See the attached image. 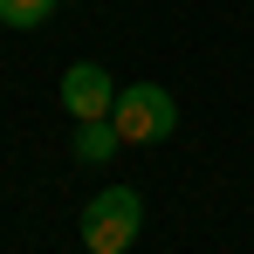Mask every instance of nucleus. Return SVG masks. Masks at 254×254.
I'll list each match as a JSON object with an SVG mask.
<instances>
[{
    "label": "nucleus",
    "mask_w": 254,
    "mask_h": 254,
    "mask_svg": "<svg viewBox=\"0 0 254 254\" xmlns=\"http://www.w3.org/2000/svg\"><path fill=\"white\" fill-rule=\"evenodd\" d=\"M137 227H144L137 186H103V192L83 206V241H89V254H124L130 241H137Z\"/></svg>",
    "instance_id": "nucleus-1"
},
{
    "label": "nucleus",
    "mask_w": 254,
    "mask_h": 254,
    "mask_svg": "<svg viewBox=\"0 0 254 254\" xmlns=\"http://www.w3.org/2000/svg\"><path fill=\"white\" fill-rule=\"evenodd\" d=\"M110 124L124 130V144H158V137L179 130V103H172L158 83H124V89H117Z\"/></svg>",
    "instance_id": "nucleus-2"
},
{
    "label": "nucleus",
    "mask_w": 254,
    "mask_h": 254,
    "mask_svg": "<svg viewBox=\"0 0 254 254\" xmlns=\"http://www.w3.org/2000/svg\"><path fill=\"white\" fill-rule=\"evenodd\" d=\"M62 110H69L76 124H89V117H110V110H117L110 69H103V62H76V69L62 76Z\"/></svg>",
    "instance_id": "nucleus-3"
},
{
    "label": "nucleus",
    "mask_w": 254,
    "mask_h": 254,
    "mask_svg": "<svg viewBox=\"0 0 254 254\" xmlns=\"http://www.w3.org/2000/svg\"><path fill=\"white\" fill-rule=\"evenodd\" d=\"M117 144H124V130L110 124V117H89V124H76V158H83V165H103Z\"/></svg>",
    "instance_id": "nucleus-4"
},
{
    "label": "nucleus",
    "mask_w": 254,
    "mask_h": 254,
    "mask_svg": "<svg viewBox=\"0 0 254 254\" xmlns=\"http://www.w3.org/2000/svg\"><path fill=\"white\" fill-rule=\"evenodd\" d=\"M48 14H55V0H0V21L7 28H42Z\"/></svg>",
    "instance_id": "nucleus-5"
}]
</instances>
